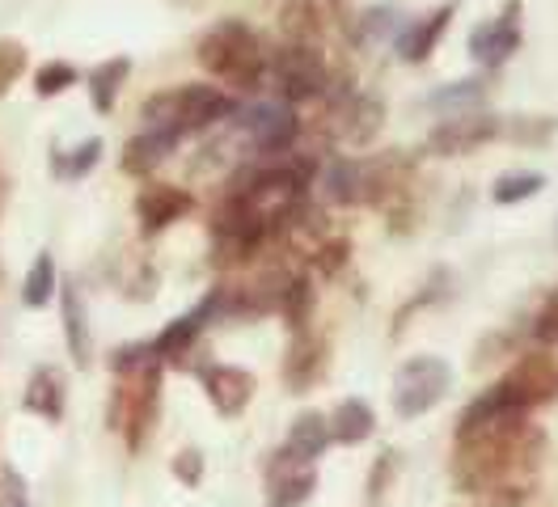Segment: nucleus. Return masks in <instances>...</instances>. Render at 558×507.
<instances>
[{
    "label": "nucleus",
    "mask_w": 558,
    "mask_h": 507,
    "mask_svg": "<svg viewBox=\"0 0 558 507\" xmlns=\"http://www.w3.org/2000/svg\"><path fill=\"white\" fill-rule=\"evenodd\" d=\"M216 313H220V288L211 292L208 301L195 304L191 313H182L178 322H170V326L161 330V338L153 342V355H157L161 364H166V360H182V355H186V351L195 347V338H199V330L208 326V322L216 317Z\"/></svg>",
    "instance_id": "14"
},
{
    "label": "nucleus",
    "mask_w": 558,
    "mask_h": 507,
    "mask_svg": "<svg viewBox=\"0 0 558 507\" xmlns=\"http://www.w3.org/2000/svg\"><path fill=\"white\" fill-rule=\"evenodd\" d=\"M326 423H330V439L335 444H364L377 432V414H373V406L364 402V398H343L326 414Z\"/></svg>",
    "instance_id": "19"
},
{
    "label": "nucleus",
    "mask_w": 558,
    "mask_h": 507,
    "mask_svg": "<svg viewBox=\"0 0 558 507\" xmlns=\"http://www.w3.org/2000/svg\"><path fill=\"white\" fill-rule=\"evenodd\" d=\"M279 313L292 326V335L310 330V313H314V279L310 275H292V283H288V292L279 301Z\"/></svg>",
    "instance_id": "27"
},
{
    "label": "nucleus",
    "mask_w": 558,
    "mask_h": 507,
    "mask_svg": "<svg viewBox=\"0 0 558 507\" xmlns=\"http://www.w3.org/2000/svg\"><path fill=\"white\" fill-rule=\"evenodd\" d=\"M314 486H317L314 466H301V461H292L279 448L271 470H267V499H271V507H301L314 495Z\"/></svg>",
    "instance_id": "15"
},
{
    "label": "nucleus",
    "mask_w": 558,
    "mask_h": 507,
    "mask_svg": "<svg viewBox=\"0 0 558 507\" xmlns=\"http://www.w3.org/2000/svg\"><path fill=\"white\" fill-rule=\"evenodd\" d=\"M195 60L204 72H211L216 81L233 85V89H258L263 76H267V51L258 43V34L250 31L238 17H225L216 22L211 31L199 34L195 43Z\"/></svg>",
    "instance_id": "2"
},
{
    "label": "nucleus",
    "mask_w": 558,
    "mask_h": 507,
    "mask_svg": "<svg viewBox=\"0 0 558 507\" xmlns=\"http://www.w3.org/2000/svg\"><path fill=\"white\" fill-rule=\"evenodd\" d=\"M64 338H69V355L76 369H89L94 360V342H89V322H85V301L76 292V283H64Z\"/></svg>",
    "instance_id": "21"
},
{
    "label": "nucleus",
    "mask_w": 558,
    "mask_h": 507,
    "mask_svg": "<svg viewBox=\"0 0 558 507\" xmlns=\"http://www.w3.org/2000/svg\"><path fill=\"white\" fill-rule=\"evenodd\" d=\"M22 68H26V47L13 38H0V94L22 76Z\"/></svg>",
    "instance_id": "31"
},
{
    "label": "nucleus",
    "mask_w": 558,
    "mask_h": 507,
    "mask_svg": "<svg viewBox=\"0 0 558 507\" xmlns=\"http://www.w3.org/2000/svg\"><path fill=\"white\" fill-rule=\"evenodd\" d=\"M546 457L542 427L529 423V410L490 385L483 398L461 410L453 436V482L465 495H487L499 486H537Z\"/></svg>",
    "instance_id": "1"
},
{
    "label": "nucleus",
    "mask_w": 558,
    "mask_h": 507,
    "mask_svg": "<svg viewBox=\"0 0 558 507\" xmlns=\"http://www.w3.org/2000/svg\"><path fill=\"white\" fill-rule=\"evenodd\" d=\"M326 369H330V342L310 335V330L292 335V347L283 355V385L292 394H310L317 381L326 376Z\"/></svg>",
    "instance_id": "10"
},
{
    "label": "nucleus",
    "mask_w": 558,
    "mask_h": 507,
    "mask_svg": "<svg viewBox=\"0 0 558 507\" xmlns=\"http://www.w3.org/2000/svg\"><path fill=\"white\" fill-rule=\"evenodd\" d=\"M26 410H35L43 419H60L64 414V381L56 369H38L26 385Z\"/></svg>",
    "instance_id": "24"
},
{
    "label": "nucleus",
    "mask_w": 558,
    "mask_h": 507,
    "mask_svg": "<svg viewBox=\"0 0 558 507\" xmlns=\"http://www.w3.org/2000/svg\"><path fill=\"white\" fill-rule=\"evenodd\" d=\"M542 186H546L542 169H512V173H499L490 182V200L499 203V207H517V203L542 195Z\"/></svg>",
    "instance_id": "25"
},
{
    "label": "nucleus",
    "mask_w": 558,
    "mask_h": 507,
    "mask_svg": "<svg viewBox=\"0 0 558 507\" xmlns=\"http://www.w3.org/2000/svg\"><path fill=\"white\" fill-rule=\"evenodd\" d=\"M326 448H330V423H326V414H317V410L296 414V423H292V432H288L283 452H288L292 461H301V466H314Z\"/></svg>",
    "instance_id": "18"
},
{
    "label": "nucleus",
    "mask_w": 558,
    "mask_h": 507,
    "mask_svg": "<svg viewBox=\"0 0 558 507\" xmlns=\"http://www.w3.org/2000/svg\"><path fill=\"white\" fill-rule=\"evenodd\" d=\"M242 128L250 132V144L258 153H288L301 135V119L283 101H258V106L242 110Z\"/></svg>",
    "instance_id": "9"
},
{
    "label": "nucleus",
    "mask_w": 558,
    "mask_h": 507,
    "mask_svg": "<svg viewBox=\"0 0 558 507\" xmlns=\"http://www.w3.org/2000/svg\"><path fill=\"white\" fill-rule=\"evenodd\" d=\"M279 34L288 43H296V47H317V38H322V4L317 0H283Z\"/></svg>",
    "instance_id": "20"
},
{
    "label": "nucleus",
    "mask_w": 558,
    "mask_h": 507,
    "mask_svg": "<svg viewBox=\"0 0 558 507\" xmlns=\"http://www.w3.org/2000/svg\"><path fill=\"white\" fill-rule=\"evenodd\" d=\"M521 13L524 0H504V9L490 22H478L470 31V60L483 68L508 64L521 51Z\"/></svg>",
    "instance_id": "7"
},
{
    "label": "nucleus",
    "mask_w": 558,
    "mask_h": 507,
    "mask_svg": "<svg viewBox=\"0 0 558 507\" xmlns=\"http://www.w3.org/2000/svg\"><path fill=\"white\" fill-rule=\"evenodd\" d=\"M238 114V101L229 98L220 85H178L161 89L144 101V128L148 132H170L174 140L191 132H208L211 123Z\"/></svg>",
    "instance_id": "3"
},
{
    "label": "nucleus",
    "mask_w": 558,
    "mask_h": 507,
    "mask_svg": "<svg viewBox=\"0 0 558 507\" xmlns=\"http://www.w3.org/2000/svg\"><path fill=\"white\" fill-rule=\"evenodd\" d=\"M453 17H457L453 4H436L427 17H418V22H411V26L402 31V38H398V56H402L407 64H427L432 51L440 47L445 31L453 26Z\"/></svg>",
    "instance_id": "16"
},
{
    "label": "nucleus",
    "mask_w": 558,
    "mask_h": 507,
    "mask_svg": "<svg viewBox=\"0 0 558 507\" xmlns=\"http://www.w3.org/2000/svg\"><path fill=\"white\" fill-rule=\"evenodd\" d=\"M128 72H132V60H128V56H114V60H106L102 68L89 72V98H94V110H102V114L114 110V98H119Z\"/></svg>",
    "instance_id": "26"
},
{
    "label": "nucleus",
    "mask_w": 558,
    "mask_h": 507,
    "mask_svg": "<svg viewBox=\"0 0 558 507\" xmlns=\"http://www.w3.org/2000/svg\"><path fill=\"white\" fill-rule=\"evenodd\" d=\"M483 98H487V81H483V76H465V81L432 89V94L423 98V106H427V110H445V114H461V110H474Z\"/></svg>",
    "instance_id": "23"
},
{
    "label": "nucleus",
    "mask_w": 558,
    "mask_h": 507,
    "mask_svg": "<svg viewBox=\"0 0 558 507\" xmlns=\"http://www.w3.org/2000/svg\"><path fill=\"white\" fill-rule=\"evenodd\" d=\"M98 157H102V140H85V144L76 148V157L69 161V178H85L89 169L98 166Z\"/></svg>",
    "instance_id": "34"
},
{
    "label": "nucleus",
    "mask_w": 558,
    "mask_h": 507,
    "mask_svg": "<svg viewBox=\"0 0 558 507\" xmlns=\"http://www.w3.org/2000/svg\"><path fill=\"white\" fill-rule=\"evenodd\" d=\"M322 200L330 207H364V161L339 157L322 169Z\"/></svg>",
    "instance_id": "17"
},
{
    "label": "nucleus",
    "mask_w": 558,
    "mask_h": 507,
    "mask_svg": "<svg viewBox=\"0 0 558 507\" xmlns=\"http://www.w3.org/2000/svg\"><path fill=\"white\" fill-rule=\"evenodd\" d=\"M381 123L385 106L377 98H368V94H351V98H343L330 110V132H335V140L351 144V148L373 144L377 132H381Z\"/></svg>",
    "instance_id": "11"
},
{
    "label": "nucleus",
    "mask_w": 558,
    "mask_h": 507,
    "mask_svg": "<svg viewBox=\"0 0 558 507\" xmlns=\"http://www.w3.org/2000/svg\"><path fill=\"white\" fill-rule=\"evenodd\" d=\"M174 473L186 482V486H195L199 478H204V452L199 448H186V452H178L174 457Z\"/></svg>",
    "instance_id": "35"
},
{
    "label": "nucleus",
    "mask_w": 558,
    "mask_h": 507,
    "mask_svg": "<svg viewBox=\"0 0 558 507\" xmlns=\"http://www.w3.org/2000/svg\"><path fill=\"white\" fill-rule=\"evenodd\" d=\"M174 144L178 140L170 132H148V128H144L140 135L128 140V148H123V169L144 178V173H153V169L174 153Z\"/></svg>",
    "instance_id": "22"
},
{
    "label": "nucleus",
    "mask_w": 558,
    "mask_h": 507,
    "mask_svg": "<svg viewBox=\"0 0 558 507\" xmlns=\"http://www.w3.org/2000/svg\"><path fill=\"white\" fill-rule=\"evenodd\" d=\"M56 263H51V254H38L35 267L26 270V288H22V301L31 304V309H43V304L56 297Z\"/></svg>",
    "instance_id": "28"
},
{
    "label": "nucleus",
    "mask_w": 558,
    "mask_h": 507,
    "mask_svg": "<svg viewBox=\"0 0 558 507\" xmlns=\"http://www.w3.org/2000/svg\"><path fill=\"white\" fill-rule=\"evenodd\" d=\"M348 254H351V241H343V237H330L322 250L314 254V263L322 275H335V270L348 263Z\"/></svg>",
    "instance_id": "33"
},
{
    "label": "nucleus",
    "mask_w": 558,
    "mask_h": 507,
    "mask_svg": "<svg viewBox=\"0 0 558 507\" xmlns=\"http://www.w3.org/2000/svg\"><path fill=\"white\" fill-rule=\"evenodd\" d=\"M499 385H504V394L521 406V410H537V406L555 402L558 398V355L555 351H524Z\"/></svg>",
    "instance_id": "8"
},
{
    "label": "nucleus",
    "mask_w": 558,
    "mask_h": 507,
    "mask_svg": "<svg viewBox=\"0 0 558 507\" xmlns=\"http://www.w3.org/2000/svg\"><path fill=\"white\" fill-rule=\"evenodd\" d=\"M393 17H398L393 9H368L364 17H355V26L364 34H373V38H381L385 31H393Z\"/></svg>",
    "instance_id": "37"
},
{
    "label": "nucleus",
    "mask_w": 558,
    "mask_h": 507,
    "mask_svg": "<svg viewBox=\"0 0 558 507\" xmlns=\"http://www.w3.org/2000/svg\"><path fill=\"white\" fill-rule=\"evenodd\" d=\"M499 135H504V119L499 114H490V110H461V114H445L427 132L423 148L432 157H470V153H478L483 144L499 140Z\"/></svg>",
    "instance_id": "6"
},
{
    "label": "nucleus",
    "mask_w": 558,
    "mask_h": 507,
    "mask_svg": "<svg viewBox=\"0 0 558 507\" xmlns=\"http://www.w3.org/2000/svg\"><path fill=\"white\" fill-rule=\"evenodd\" d=\"M267 72L276 76L283 106L322 98L326 85H330V68L322 60V51L317 47H296V43H283L276 56L267 60Z\"/></svg>",
    "instance_id": "5"
},
{
    "label": "nucleus",
    "mask_w": 558,
    "mask_h": 507,
    "mask_svg": "<svg viewBox=\"0 0 558 507\" xmlns=\"http://www.w3.org/2000/svg\"><path fill=\"white\" fill-rule=\"evenodd\" d=\"M76 85V68L64 64V60H51V64H43L35 72V94L38 98H56V94H64Z\"/></svg>",
    "instance_id": "30"
},
{
    "label": "nucleus",
    "mask_w": 558,
    "mask_h": 507,
    "mask_svg": "<svg viewBox=\"0 0 558 507\" xmlns=\"http://www.w3.org/2000/svg\"><path fill=\"white\" fill-rule=\"evenodd\" d=\"M191 207H195L191 191H182V186H170V182H148V186L140 191V200H136L140 229H144L148 237L161 233V229H170L174 220H182Z\"/></svg>",
    "instance_id": "12"
},
{
    "label": "nucleus",
    "mask_w": 558,
    "mask_h": 507,
    "mask_svg": "<svg viewBox=\"0 0 558 507\" xmlns=\"http://www.w3.org/2000/svg\"><path fill=\"white\" fill-rule=\"evenodd\" d=\"M0 507H31V491H26V478L4 466L0 470Z\"/></svg>",
    "instance_id": "32"
},
{
    "label": "nucleus",
    "mask_w": 558,
    "mask_h": 507,
    "mask_svg": "<svg viewBox=\"0 0 558 507\" xmlns=\"http://www.w3.org/2000/svg\"><path fill=\"white\" fill-rule=\"evenodd\" d=\"M533 335L542 338L546 347H550V342L558 347V292L550 297V304H546V309L537 313V326H533Z\"/></svg>",
    "instance_id": "36"
},
{
    "label": "nucleus",
    "mask_w": 558,
    "mask_h": 507,
    "mask_svg": "<svg viewBox=\"0 0 558 507\" xmlns=\"http://www.w3.org/2000/svg\"><path fill=\"white\" fill-rule=\"evenodd\" d=\"M254 376L245 369H233V364H211L204 369V394H208V402L216 406V414H225V419H238L250 398H254Z\"/></svg>",
    "instance_id": "13"
},
{
    "label": "nucleus",
    "mask_w": 558,
    "mask_h": 507,
    "mask_svg": "<svg viewBox=\"0 0 558 507\" xmlns=\"http://www.w3.org/2000/svg\"><path fill=\"white\" fill-rule=\"evenodd\" d=\"M393 473V452H385L381 461L373 466V478H368V499H381V482H389Z\"/></svg>",
    "instance_id": "38"
},
{
    "label": "nucleus",
    "mask_w": 558,
    "mask_h": 507,
    "mask_svg": "<svg viewBox=\"0 0 558 507\" xmlns=\"http://www.w3.org/2000/svg\"><path fill=\"white\" fill-rule=\"evenodd\" d=\"M453 389V369L440 355H411L393 372V414L398 419H418L445 402Z\"/></svg>",
    "instance_id": "4"
},
{
    "label": "nucleus",
    "mask_w": 558,
    "mask_h": 507,
    "mask_svg": "<svg viewBox=\"0 0 558 507\" xmlns=\"http://www.w3.org/2000/svg\"><path fill=\"white\" fill-rule=\"evenodd\" d=\"M555 132H558V119H550V114H524V119L504 123V135H512L521 144H546Z\"/></svg>",
    "instance_id": "29"
}]
</instances>
